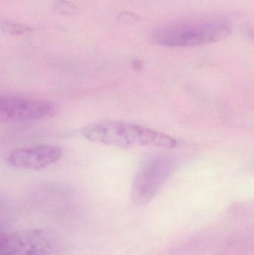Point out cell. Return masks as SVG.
<instances>
[{"label":"cell","mask_w":254,"mask_h":255,"mask_svg":"<svg viewBox=\"0 0 254 255\" xmlns=\"http://www.w3.org/2000/svg\"><path fill=\"white\" fill-rule=\"evenodd\" d=\"M63 156L62 148L53 145H40L20 148L7 157L9 166L25 170H40L55 164Z\"/></svg>","instance_id":"6"},{"label":"cell","mask_w":254,"mask_h":255,"mask_svg":"<svg viewBox=\"0 0 254 255\" xmlns=\"http://www.w3.org/2000/svg\"><path fill=\"white\" fill-rule=\"evenodd\" d=\"M249 37L254 42V28L251 29L250 31H249Z\"/></svg>","instance_id":"10"},{"label":"cell","mask_w":254,"mask_h":255,"mask_svg":"<svg viewBox=\"0 0 254 255\" xmlns=\"http://www.w3.org/2000/svg\"><path fill=\"white\" fill-rule=\"evenodd\" d=\"M56 111L53 103L41 99L10 94L0 98V121L5 124L43 121Z\"/></svg>","instance_id":"5"},{"label":"cell","mask_w":254,"mask_h":255,"mask_svg":"<svg viewBox=\"0 0 254 255\" xmlns=\"http://www.w3.org/2000/svg\"><path fill=\"white\" fill-rule=\"evenodd\" d=\"M118 19H119V21L123 22V23H129V22H133L134 21L137 20V16L135 15L132 14V13H122L120 16H119Z\"/></svg>","instance_id":"9"},{"label":"cell","mask_w":254,"mask_h":255,"mask_svg":"<svg viewBox=\"0 0 254 255\" xmlns=\"http://www.w3.org/2000/svg\"><path fill=\"white\" fill-rule=\"evenodd\" d=\"M55 12L64 16H74L78 13V8L67 0H57L54 5Z\"/></svg>","instance_id":"8"},{"label":"cell","mask_w":254,"mask_h":255,"mask_svg":"<svg viewBox=\"0 0 254 255\" xmlns=\"http://www.w3.org/2000/svg\"><path fill=\"white\" fill-rule=\"evenodd\" d=\"M177 167V161L168 155H154L140 165L131 185V196L135 205H145L157 196Z\"/></svg>","instance_id":"3"},{"label":"cell","mask_w":254,"mask_h":255,"mask_svg":"<svg viewBox=\"0 0 254 255\" xmlns=\"http://www.w3.org/2000/svg\"><path fill=\"white\" fill-rule=\"evenodd\" d=\"M231 33V27L223 21H186L158 28L152 39L154 43L165 47H193L220 41Z\"/></svg>","instance_id":"2"},{"label":"cell","mask_w":254,"mask_h":255,"mask_svg":"<svg viewBox=\"0 0 254 255\" xmlns=\"http://www.w3.org/2000/svg\"><path fill=\"white\" fill-rule=\"evenodd\" d=\"M80 134L86 140L119 148L152 146L172 149L177 145L172 136L134 123L104 121L82 127Z\"/></svg>","instance_id":"1"},{"label":"cell","mask_w":254,"mask_h":255,"mask_svg":"<svg viewBox=\"0 0 254 255\" xmlns=\"http://www.w3.org/2000/svg\"><path fill=\"white\" fill-rule=\"evenodd\" d=\"M64 243L46 229H31L1 235L0 255H62Z\"/></svg>","instance_id":"4"},{"label":"cell","mask_w":254,"mask_h":255,"mask_svg":"<svg viewBox=\"0 0 254 255\" xmlns=\"http://www.w3.org/2000/svg\"><path fill=\"white\" fill-rule=\"evenodd\" d=\"M1 27L3 32L9 35H25L31 32V28L29 27L10 21H3Z\"/></svg>","instance_id":"7"}]
</instances>
